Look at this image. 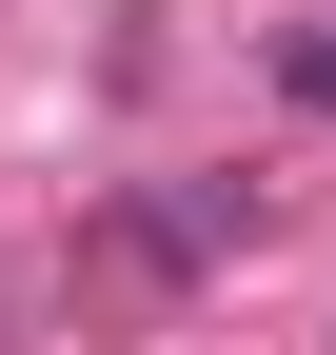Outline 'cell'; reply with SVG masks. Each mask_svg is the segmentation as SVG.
Here are the masks:
<instances>
[{"instance_id":"6da1fadb","label":"cell","mask_w":336,"mask_h":355,"mask_svg":"<svg viewBox=\"0 0 336 355\" xmlns=\"http://www.w3.org/2000/svg\"><path fill=\"white\" fill-rule=\"evenodd\" d=\"M119 257L139 277H218V198H119Z\"/></svg>"},{"instance_id":"7a4b0ae2","label":"cell","mask_w":336,"mask_h":355,"mask_svg":"<svg viewBox=\"0 0 336 355\" xmlns=\"http://www.w3.org/2000/svg\"><path fill=\"white\" fill-rule=\"evenodd\" d=\"M277 79H297V99L336 119V20H317V40H277Z\"/></svg>"}]
</instances>
